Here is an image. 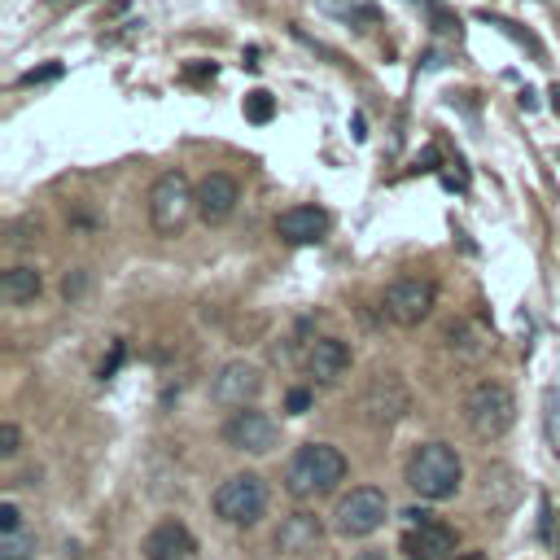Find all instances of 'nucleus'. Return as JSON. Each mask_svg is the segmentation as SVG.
<instances>
[{
    "label": "nucleus",
    "instance_id": "b1692460",
    "mask_svg": "<svg viewBox=\"0 0 560 560\" xmlns=\"http://www.w3.org/2000/svg\"><path fill=\"white\" fill-rule=\"evenodd\" d=\"M83 284H88V276H83V271H74V276H66V280H61V289H66V298H74V293H83Z\"/></svg>",
    "mask_w": 560,
    "mask_h": 560
},
{
    "label": "nucleus",
    "instance_id": "dca6fc26",
    "mask_svg": "<svg viewBox=\"0 0 560 560\" xmlns=\"http://www.w3.org/2000/svg\"><path fill=\"white\" fill-rule=\"evenodd\" d=\"M319 538H324V525H319L315 512H289V516L280 521V529H276V547L289 551V556H306V551H315Z\"/></svg>",
    "mask_w": 560,
    "mask_h": 560
},
{
    "label": "nucleus",
    "instance_id": "5701e85b",
    "mask_svg": "<svg viewBox=\"0 0 560 560\" xmlns=\"http://www.w3.org/2000/svg\"><path fill=\"white\" fill-rule=\"evenodd\" d=\"M9 529H22V512H18V503H0V534H9Z\"/></svg>",
    "mask_w": 560,
    "mask_h": 560
},
{
    "label": "nucleus",
    "instance_id": "393cba45",
    "mask_svg": "<svg viewBox=\"0 0 560 560\" xmlns=\"http://www.w3.org/2000/svg\"><path fill=\"white\" fill-rule=\"evenodd\" d=\"M57 74V66H44V70H31V74H22V83H39V79H52Z\"/></svg>",
    "mask_w": 560,
    "mask_h": 560
},
{
    "label": "nucleus",
    "instance_id": "bb28decb",
    "mask_svg": "<svg viewBox=\"0 0 560 560\" xmlns=\"http://www.w3.org/2000/svg\"><path fill=\"white\" fill-rule=\"evenodd\" d=\"M451 560H486L481 551H464V556H451Z\"/></svg>",
    "mask_w": 560,
    "mask_h": 560
},
{
    "label": "nucleus",
    "instance_id": "a211bd4d",
    "mask_svg": "<svg viewBox=\"0 0 560 560\" xmlns=\"http://www.w3.org/2000/svg\"><path fill=\"white\" fill-rule=\"evenodd\" d=\"M446 337H451V350H455V354H464V359H481V354H486V346H490V337H486L477 324H451V328H446Z\"/></svg>",
    "mask_w": 560,
    "mask_h": 560
},
{
    "label": "nucleus",
    "instance_id": "2eb2a0df",
    "mask_svg": "<svg viewBox=\"0 0 560 560\" xmlns=\"http://www.w3.org/2000/svg\"><path fill=\"white\" fill-rule=\"evenodd\" d=\"M324 232H328V214L319 206H289L276 219V236L289 245H315Z\"/></svg>",
    "mask_w": 560,
    "mask_h": 560
},
{
    "label": "nucleus",
    "instance_id": "f03ea898",
    "mask_svg": "<svg viewBox=\"0 0 560 560\" xmlns=\"http://www.w3.org/2000/svg\"><path fill=\"white\" fill-rule=\"evenodd\" d=\"M464 481V459L446 442H424L407 459V486L420 499H451Z\"/></svg>",
    "mask_w": 560,
    "mask_h": 560
},
{
    "label": "nucleus",
    "instance_id": "aec40b11",
    "mask_svg": "<svg viewBox=\"0 0 560 560\" xmlns=\"http://www.w3.org/2000/svg\"><path fill=\"white\" fill-rule=\"evenodd\" d=\"M271 114H276V101H271V92H249L245 96V118L249 122H271Z\"/></svg>",
    "mask_w": 560,
    "mask_h": 560
},
{
    "label": "nucleus",
    "instance_id": "ddd939ff",
    "mask_svg": "<svg viewBox=\"0 0 560 560\" xmlns=\"http://www.w3.org/2000/svg\"><path fill=\"white\" fill-rule=\"evenodd\" d=\"M140 551H144V560H192L197 538H192V529L184 521H158L144 534Z\"/></svg>",
    "mask_w": 560,
    "mask_h": 560
},
{
    "label": "nucleus",
    "instance_id": "7ed1b4c3",
    "mask_svg": "<svg viewBox=\"0 0 560 560\" xmlns=\"http://www.w3.org/2000/svg\"><path fill=\"white\" fill-rule=\"evenodd\" d=\"M192 210H197V188L188 184V175L184 171H162L153 179V188H149V223H153V232H162V236L184 232Z\"/></svg>",
    "mask_w": 560,
    "mask_h": 560
},
{
    "label": "nucleus",
    "instance_id": "4be33fe9",
    "mask_svg": "<svg viewBox=\"0 0 560 560\" xmlns=\"http://www.w3.org/2000/svg\"><path fill=\"white\" fill-rule=\"evenodd\" d=\"M306 407H311V389H289V394H284V411L302 416Z\"/></svg>",
    "mask_w": 560,
    "mask_h": 560
},
{
    "label": "nucleus",
    "instance_id": "20e7f679",
    "mask_svg": "<svg viewBox=\"0 0 560 560\" xmlns=\"http://www.w3.org/2000/svg\"><path fill=\"white\" fill-rule=\"evenodd\" d=\"M464 420H468V429H472L477 438H486V442L503 438V433L512 429V420H516V398H512V389L499 385V381H477V385L468 389V398H464Z\"/></svg>",
    "mask_w": 560,
    "mask_h": 560
},
{
    "label": "nucleus",
    "instance_id": "423d86ee",
    "mask_svg": "<svg viewBox=\"0 0 560 560\" xmlns=\"http://www.w3.org/2000/svg\"><path fill=\"white\" fill-rule=\"evenodd\" d=\"M337 534H346V538H368V534H376L381 525H385V516H389V499H385V490H376V486H359V490H350L341 503H337Z\"/></svg>",
    "mask_w": 560,
    "mask_h": 560
},
{
    "label": "nucleus",
    "instance_id": "6ab92c4d",
    "mask_svg": "<svg viewBox=\"0 0 560 560\" xmlns=\"http://www.w3.org/2000/svg\"><path fill=\"white\" fill-rule=\"evenodd\" d=\"M35 547H39V538H35V529H26V525L0 534V560H31Z\"/></svg>",
    "mask_w": 560,
    "mask_h": 560
},
{
    "label": "nucleus",
    "instance_id": "1a4fd4ad",
    "mask_svg": "<svg viewBox=\"0 0 560 560\" xmlns=\"http://www.w3.org/2000/svg\"><path fill=\"white\" fill-rule=\"evenodd\" d=\"M276 438H280L276 420H271L267 411H258V407H241V411H232V416L223 420V442H228L232 451L267 455V451L276 446Z\"/></svg>",
    "mask_w": 560,
    "mask_h": 560
},
{
    "label": "nucleus",
    "instance_id": "39448f33",
    "mask_svg": "<svg viewBox=\"0 0 560 560\" xmlns=\"http://www.w3.org/2000/svg\"><path fill=\"white\" fill-rule=\"evenodd\" d=\"M267 499H271V494H267V481H262L258 472H232L228 481H219L210 508H214V516L228 521V525H254V521H262Z\"/></svg>",
    "mask_w": 560,
    "mask_h": 560
},
{
    "label": "nucleus",
    "instance_id": "9b49d317",
    "mask_svg": "<svg viewBox=\"0 0 560 560\" xmlns=\"http://www.w3.org/2000/svg\"><path fill=\"white\" fill-rule=\"evenodd\" d=\"M350 359L354 354H350V346L341 337H315L306 346V354H302V368H306V376L315 385H337L350 372Z\"/></svg>",
    "mask_w": 560,
    "mask_h": 560
},
{
    "label": "nucleus",
    "instance_id": "cd10ccee",
    "mask_svg": "<svg viewBox=\"0 0 560 560\" xmlns=\"http://www.w3.org/2000/svg\"><path fill=\"white\" fill-rule=\"evenodd\" d=\"M556 109H560V88H556Z\"/></svg>",
    "mask_w": 560,
    "mask_h": 560
},
{
    "label": "nucleus",
    "instance_id": "4468645a",
    "mask_svg": "<svg viewBox=\"0 0 560 560\" xmlns=\"http://www.w3.org/2000/svg\"><path fill=\"white\" fill-rule=\"evenodd\" d=\"M236 201H241V188H236V179L223 175V171H210V175L197 184V214H201L206 223H223V219H232Z\"/></svg>",
    "mask_w": 560,
    "mask_h": 560
},
{
    "label": "nucleus",
    "instance_id": "0eeeda50",
    "mask_svg": "<svg viewBox=\"0 0 560 560\" xmlns=\"http://www.w3.org/2000/svg\"><path fill=\"white\" fill-rule=\"evenodd\" d=\"M433 302H438V284L429 276H402L385 289V315L402 328H416L433 315Z\"/></svg>",
    "mask_w": 560,
    "mask_h": 560
},
{
    "label": "nucleus",
    "instance_id": "9d476101",
    "mask_svg": "<svg viewBox=\"0 0 560 560\" xmlns=\"http://www.w3.org/2000/svg\"><path fill=\"white\" fill-rule=\"evenodd\" d=\"M258 394H262V372H258L254 363H245V359L223 363V368L214 372V381H210V398H214L219 407H232V411L254 407Z\"/></svg>",
    "mask_w": 560,
    "mask_h": 560
},
{
    "label": "nucleus",
    "instance_id": "f8f14e48",
    "mask_svg": "<svg viewBox=\"0 0 560 560\" xmlns=\"http://www.w3.org/2000/svg\"><path fill=\"white\" fill-rule=\"evenodd\" d=\"M398 547H402L407 560H451L455 529L442 525V521H420V525H407V534H402Z\"/></svg>",
    "mask_w": 560,
    "mask_h": 560
},
{
    "label": "nucleus",
    "instance_id": "f3484780",
    "mask_svg": "<svg viewBox=\"0 0 560 560\" xmlns=\"http://www.w3.org/2000/svg\"><path fill=\"white\" fill-rule=\"evenodd\" d=\"M39 289H44V276H39L31 262H18V267H9V271L0 276V298H4L9 306H26V302H35Z\"/></svg>",
    "mask_w": 560,
    "mask_h": 560
},
{
    "label": "nucleus",
    "instance_id": "f257e3e1",
    "mask_svg": "<svg viewBox=\"0 0 560 560\" xmlns=\"http://www.w3.org/2000/svg\"><path fill=\"white\" fill-rule=\"evenodd\" d=\"M346 481V455L328 442H306L284 464V490L293 499H324Z\"/></svg>",
    "mask_w": 560,
    "mask_h": 560
},
{
    "label": "nucleus",
    "instance_id": "412c9836",
    "mask_svg": "<svg viewBox=\"0 0 560 560\" xmlns=\"http://www.w3.org/2000/svg\"><path fill=\"white\" fill-rule=\"evenodd\" d=\"M18 451H22V433H18V424H13V420H4V424H0V455H4V459H13Z\"/></svg>",
    "mask_w": 560,
    "mask_h": 560
},
{
    "label": "nucleus",
    "instance_id": "a878e982",
    "mask_svg": "<svg viewBox=\"0 0 560 560\" xmlns=\"http://www.w3.org/2000/svg\"><path fill=\"white\" fill-rule=\"evenodd\" d=\"M354 560H389V556H385V551H359Z\"/></svg>",
    "mask_w": 560,
    "mask_h": 560
},
{
    "label": "nucleus",
    "instance_id": "6e6552de",
    "mask_svg": "<svg viewBox=\"0 0 560 560\" xmlns=\"http://www.w3.org/2000/svg\"><path fill=\"white\" fill-rule=\"evenodd\" d=\"M407 407H411V394H407V385H402L394 372H376V376L368 381L363 398H359L363 420H368V424H376V429L398 424V420L407 416Z\"/></svg>",
    "mask_w": 560,
    "mask_h": 560
}]
</instances>
